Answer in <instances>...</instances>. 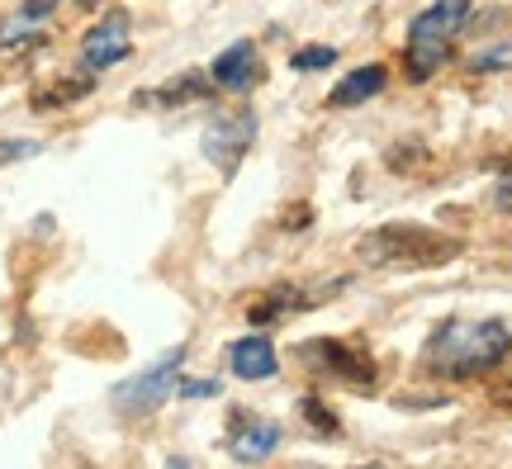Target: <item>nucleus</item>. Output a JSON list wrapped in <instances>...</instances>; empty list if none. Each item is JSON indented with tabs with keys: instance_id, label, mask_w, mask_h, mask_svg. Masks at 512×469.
Masks as SVG:
<instances>
[{
	"instance_id": "20e7f679",
	"label": "nucleus",
	"mask_w": 512,
	"mask_h": 469,
	"mask_svg": "<svg viewBox=\"0 0 512 469\" xmlns=\"http://www.w3.org/2000/svg\"><path fill=\"white\" fill-rule=\"evenodd\" d=\"M181 361H185V346H176V351H166L157 365H147L143 375L124 379V384H114V408L124 417H143L152 413V408H162L166 398L176 394V375H181Z\"/></svg>"
},
{
	"instance_id": "f8f14e48",
	"label": "nucleus",
	"mask_w": 512,
	"mask_h": 469,
	"mask_svg": "<svg viewBox=\"0 0 512 469\" xmlns=\"http://www.w3.org/2000/svg\"><path fill=\"white\" fill-rule=\"evenodd\" d=\"M162 105H190V100H209V76L200 72H181L176 81H166L162 91H157Z\"/></svg>"
},
{
	"instance_id": "9d476101",
	"label": "nucleus",
	"mask_w": 512,
	"mask_h": 469,
	"mask_svg": "<svg viewBox=\"0 0 512 469\" xmlns=\"http://www.w3.org/2000/svg\"><path fill=\"white\" fill-rule=\"evenodd\" d=\"M299 356H304V361H318L313 370H323V375H342V379H356V384L370 379V365L361 361L356 351H347L342 342H323V337H318V342L299 346Z\"/></svg>"
},
{
	"instance_id": "1a4fd4ad",
	"label": "nucleus",
	"mask_w": 512,
	"mask_h": 469,
	"mask_svg": "<svg viewBox=\"0 0 512 469\" xmlns=\"http://www.w3.org/2000/svg\"><path fill=\"white\" fill-rule=\"evenodd\" d=\"M228 365H233V375L238 379H271L275 370H280V356H275V346H271L266 332H252V337L233 342Z\"/></svg>"
},
{
	"instance_id": "9b49d317",
	"label": "nucleus",
	"mask_w": 512,
	"mask_h": 469,
	"mask_svg": "<svg viewBox=\"0 0 512 469\" xmlns=\"http://www.w3.org/2000/svg\"><path fill=\"white\" fill-rule=\"evenodd\" d=\"M384 81H389V72H384L380 62H370V67H356V72H347L337 86H332V105L337 109H351V105H366V100H375V95L384 91Z\"/></svg>"
},
{
	"instance_id": "2eb2a0df",
	"label": "nucleus",
	"mask_w": 512,
	"mask_h": 469,
	"mask_svg": "<svg viewBox=\"0 0 512 469\" xmlns=\"http://www.w3.org/2000/svg\"><path fill=\"white\" fill-rule=\"evenodd\" d=\"M470 67H475V72H503V67H512V38L508 43H494V48H479V53L470 57Z\"/></svg>"
},
{
	"instance_id": "f3484780",
	"label": "nucleus",
	"mask_w": 512,
	"mask_h": 469,
	"mask_svg": "<svg viewBox=\"0 0 512 469\" xmlns=\"http://www.w3.org/2000/svg\"><path fill=\"white\" fill-rule=\"evenodd\" d=\"M24 157H38V143H24V138H0V166L24 162Z\"/></svg>"
},
{
	"instance_id": "6e6552de",
	"label": "nucleus",
	"mask_w": 512,
	"mask_h": 469,
	"mask_svg": "<svg viewBox=\"0 0 512 469\" xmlns=\"http://www.w3.org/2000/svg\"><path fill=\"white\" fill-rule=\"evenodd\" d=\"M261 76L256 67V43H233V48H223L214 62H209V81L223 86V91H252V81Z\"/></svg>"
},
{
	"instance_id": "aec40b11",
	"label": "nucleus",
	"mask_w": 512,
	"mask_h": 469,
	"mask_svg": "<svg viewBox=\"0 0 512 469\" xmlns=\"http://www.w3.org/2000/svg\"><path fill=\"white\" fill-rule=\"evenodd\" d=\"M57 10V0H24V10H19V15L29 19V24H38V19H48Z\"/></svg>"
},
{
	"instance_id": "412c9836",
	"label": "nucleus",
	"mask_w": 512,
	"mask_h": 469,
	"mask_svg": "<svg viewBox=\"0 0 512 469\" xmlns=\"http://www.w3.org/2000/svg\"><path fill=\"white\" fill-rule=\"evenodd\" d=\"M81 5H100V0H81Z\"/></svg>"
},
{
	"instance_id": "6ab92c4d",
	"label": "nucleus",
	"mask_w": 512,
	"mask_h": 469,
	"mask_svg": "<svg viewBox=\"0 0 512 469\" xmlns=\"http://www.w3.org/2000/svg\"><path fill=\"white\" fill-rule=\"evenodd\" d=\"M494 204L503 214H512V162L498 171V185H494Z\"/></svg>"
},
{
	"instance_id": "f03ea898",
	"label": "nucleus",
	"mask_w": 512,
	"mask_h": 469,
	"mask_svg": "<svg viewBox=\"0 0 512 469\" xmlns=\"http://www.w3.org/2000/svg\"><path fill=\"white\" fill-rule=\"evenodd\" d=\"M460 247L451 237L432 233V228H422V223H384L375 233H366L356 242V256L375 266V271H389V266H441V261H451Z\"/></svg>"
},
{
	"instance_id": "423d86ee",
	"label": "nucleus",
	"mask_w": 512,
	"mask_h": 469,
	"mask_svg": "<svg viewBox=\"0 0 512 469\" xmlns=\"http://www.w3.org/2000/svg\"><path fill=\"white\" fill-rule=\"evenodd\" d=\"M128 43H133V38H128V15L114 10V15H105L91 34L81 38V62H86L91 72H105V67H114V62L128 57Z\"/></svg>"
},
{
	"instance_id": "ddd939ff",
	"label": "nucleus",
	"mask_w": 512,
	"mask_h": 469,
	"mask_svg": "<svg viewBox=\"0 0 512 469\" xmlns=\"http://www.w3.org/2000/svg\"><path fill=\"white\" fill-rule=\"evenodd\" d=\"M332 62H337V48H328V43H313V48H299V53L290 57L294 72H328Z\"/></svg>"
},
{
	"instance_id": "a211bd4d",
	"label": "nucleus",
	"mask_w": 512,
	"mask_h": 469,
	"mask_svg": "<svg viewBox=\"0 0 512 469\" xmlns=\"http://www.w3.org/2000/svg\"><path fill=\"white\" fill-rule=\"evenodd\" d=\"M219 379H185V384H176V394L181 398H219Z\"/></svg>"
},
{
	"instance_id": "0eeeda50",
	"label": "nucleus",
	"mask_w": 512,
	"mask_h": 469,
	"mask_svg": "<svg viewBox=\"0 0 512 469\" xmlns=\"http://www.w3.org/2000/svg\"><path fill=\"white\" fill-rule=\"evenodd\" d=\"M275 446H280V422H271V417H247V413H238V422H233V436H228V455H233V460H242V465H256V460L275 455Z\"/></svg>"
},
{
	"instance_id": "f257e3e1",
	"label": "nucleus",
	"mask_w": 512,
	"mask_h": 469,
	"mask_svg": "<svg viewBox=\"0 0 512 469\" xmlns=\"http://www.w3.org/2000/svg\"><path fill=\"white\" fill-rule=\"evenodd\" d=\"M512 351V332L503 323H441L427 342V370L446 379H470L494 370Z\"/></svg>"
},
{
	"instance_id": "7ed1b4c3",
	"label": "nucleus",
	"mask_w": 512,
	"mask_h": 469,
	"mask_svg": "<svg viewBox=\"0 0 512 469\" xmlns=\"http://www.w3.org/2000/svg\"><path fill=\"white\" fill-rule=\"evenodd\" d=\"M470 0H437V5H427L418 19H413V29H408V81H427V76L437 72L441 62L451 57V38L470 24Z\"/></svg>"
},
{
	"instance_id": "dca6fc26",
	"label": "nucleus",
	"mask_w": 512,
	"mask_h": 469,
	"mask_svg": "<svg viewBox=\"0 0 512 469\" xmlns=\"http://www.w3.org/2000/svg\"><path fill=\"white\" fill-rule=\"evenodd\" d=\"M299 408H304V417H309V422H313V432H323V436H332V432H337V417H332L328 408L318 403V398H304Z\"/></svg>"
},
{
	"instance_id": "4468645a",
	"label": "nucleus",
	"mask_w": 512,
	"mask_h": 469,
	"mask_svg": "<svg viewBox=\"0 0 512 469\" xmlns=\"http://www.w3.org/2000/svg\"><path fill=\"white\" fill-rule=\"evenodd\" d=\"M86 91H91V76H81V81H62V86H53V91H43L38 95V109H48V105H72V100H86Z\"/></svg>"
},
{
	"instance_id": "39448f33",
	"label": "nucleus",
	"mask_w": 512,
	"mask_h": 469,
	"mask_svg": "<svg viewBox=\"0 0 512 469\" xmlns=\"http://www.w3.org/2000/svg\"><path fill=\"white\" fill-rule=\"evenodd\" d=\"M252 143H256V114L252 109H228V114H214V124L204 128V157L219 166L223 176H233V171H238Z\"/></svg>"
}]
</instances>
